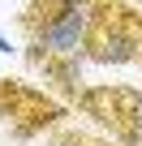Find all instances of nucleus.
I'll use <instances>...</instances> for the list:
<instances>
[{
  "label": "nucleus",
  "mask_w": 142,
  "mask_h": 146,
  "mask_svg": "<svg viewBox=\"0 0 142 146\" xmlns=\"http://www.w3.org/2000/svg\"><path fill=\"white\" fill-rule=\"evenodd\" d=\"M86 56L99 60V64H129V60H142V26L112 13L103 0H99V22L91 30V43H86Z\"/></svg>",
  "instance_id": "1"
},
{
  "label": "nucleus",
  "mask_w": 142,
  "mask_h": 146,
  "mask_svg": "<svg viewBox=\"0 0 142 146\" xmlns=\"http://www.w3.org/2000/svg\"><path fill=\"white\" fill-rule=\"evenodd\" d=\"M78 108H82L95 125L112 129V137L121 142V137L129 133L133 116L142 112V90H133V86H82Z\"/></svg>",
  "instance_id": "2"
},
{
  "label": "nucleus",
  "mask_w": 142,
  "mask_h": 146,
  "mask_svg": "<svg viewBox=\"0 0 142 146\" xmlns=\"http://www.w3.org/2000/svg\"><path fill=\"white\" fill-rule=\"evenodd\" d=\"M0 116L9 120V129H13L17 137H30V133L56 125L65 112H60V103L43 99L39 90H30V86H22V82H5V78H0Z\"/></svg>",
  "instance_id": "3"
},
{
  "label": "nucleus",
  "mask_w": 142,
  "mask_h": 146,
  "mask_svg": "<svg viewBox=\"0 0 142 146\" xmlns=\"http://www.w3.org/2000/svg\"><path fill=\"white\" fill-rule=\"evenodd\" d=\"M39 69L47 73V82H52L65 99H73V103H78V95H82V60H60V56H47Z\"/></svg>",
  "instance_id": "4"
},
{
  "label": "nucleus",
  "mask_w": 142,
  "mask_h": 146,
  "mask_svg": "<svg viewBox=\"0 0 142 146\" xmlns=\"http://www.w3.org/2000/svg\"><path fill=\"white\" fill-rule=\"evenodd\" d=\"M121 142H125V146H142V112L133 116V125H129V133H125Z\"/></svg>",
  "instance_id": "5"
},
{
  "label": "nucleus",
  "mask_w": 142,
  "mask_h": 146,
  "mask_svg": "<svg viewBox=\"0 0 142 146\" xmlns=\"http://www.w3.org/2000/svg\"><path fill=\"white\" fill-rule=\"evenodd\" d=\"M9 52H13V47H9V39L0 35V56H9Z\"/></svg>",
  "instance_id": "6"
}]
</instances>
